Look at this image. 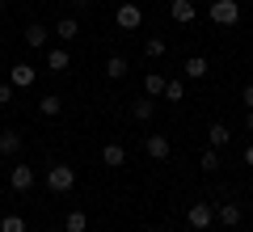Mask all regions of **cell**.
Here are the masks:
<instances>
[{
  "label": "cell",
  "instance_id": "6da1fadb",
  "mask_svg": "<svg viewBox=\"0 0 253 232\" xmlns=\"http://www.w3.org/2000/svg\"><path fill=\"white\" fill-rule=\"evenodd\" d=\"M46 186H51L55 194L72 190L76 186V169H72V165H51V169H46Z\"/></svg>",
  "mask_w": 253,
  "mask_h": 232
},
{
  "label": "cell",
  "instance_id": "7a4b0ae2",
  "mask_svg": "<svg viewBox=\"0 0 253 232\" xmlns=\"http://www.w3.org/2000/svg\"><path fill=\"white\" fill-rule=\"evenodd\" d=\"M211 21L215 26H236L241 21V4L236 0H211Z\"/></svg>",
  "mask_w": 253,
  "mask_h": 232
},
{
  "label": "cell",
  "instance_id": "3957f363",
  "mask_svg": "<svg viewBox=\"0 0 253 232\" xmlns=\"http://www.w3.org/2000/svg\"><path fill=\"white\" fill-rule=\"evenodd\" d=\"M118 26H123V30H139V26H144V9H139L135 0L118 4Z\"/></svg>",
  "mask_w": 253,
  "mask_h": 232
},
{
  "label": "cell",
  "instance_id": "277c9868",
  "mask_svg": "<svg viewBox=\"0 0 253 232\" xmlns=\"http://www.w3.org/2000/svg\"><path fill=\"white\" fill-rule=\"evenodd\" d=\"M186 220H190V228H211V220H215V211H211V203H190Z\"/></svg>",
  "mask_w": 253,
  "mask_h": 232
},
{
  "label": "cell",
  "instance_id": "5b68a950",
  "mask_svg": "<svg viewBox=\"0 0 253 232\" xmlns=\"http://www.w3.org/2000/svg\"><path fill=\"white\" fill-rule=\"evenodd\" d=\"M34 76H38V72L30 68V63H13V68H9V85H13V89H30Z\"/></svg>",
  "mask_w": 253,
  "mask_h": 232
},
{
  "label": "cell",
  "instance_id": "8992f818",
  "mask_svg": "<svg viewBox=\"0 0 253 232\" xmlns=\"http://www.w3.org/2000/svg\"><path fill=\"white\" fill-rule=\"evenodd\" d=\"M9 186L26 194V190L34 186V169H30V165H13V169H9Z\"/></svg>",
  "mask_w": 253,
  "mask_h": 232
},
{
  "label": "cell",
  "instance_id": "52a82bcc",
  "mask_svg": "<svg viewBox=\"0 0 253 232\" xmlns=\"http://www.w3.org/2000/svg\"><path fill=\"white\" fill-rule=\"evenodd\" d=\"M169 17L177 21V26H190V21H194V0H173V4H169Z\"/></svg>",
  "mask_w": 253,
  "mask_h": 232
},
{
  "label": "cell",
  "instance_id": "ba28073f",
  "mask_svg": "<svg viewBox=\"0 0 253 232\" xmlns=\"http://www.w3.org/2000/svg\"><path fill=\"white\" fill-rule=\"evenodd\" d=\"M101 161H106L110 169H123L126 165V148L123 143H106V148H101Z\"/></svg>",
  "mask_w": 253,
  "mask_h": 232
},
{
  "label": "cell",
  "instance_id": "9c48e42d",
  "mask_svg": "<svg viewBox=\"0 0 253 232\" xmlns=\"http://www.w3.org/2000/svg\"><path fill=\"white\" fill-rule=\"evenodd\" d=\"M144 148H148V156H152V161H165V156L173 152L165 135H148V139H144Z\"/></svg>",
  "mask_w": 253,
  "mask_h": 232
},
{
  "label": "cell",
  "instance_id": "30bf717a",
  "mask_svg": "<svg viewBox=\"0 0 253 232\" xmlns=\"http://www.w3.org/2000/svg\"><path fill=\"white\" fill-rule=\"evenodd\" d=\"M207 68H211V63L203 59V55H190V59H186V76H190V81H203V76H207Z\"/></svg>",
  "mask_w": 253,
  "mask_h": 232
},
{
  "label": "cell",
  "instance_id": "8fae6325",
  "mask_svg": "<svg viewBox=\"0 0 253 232\" xmlns=\"http://www.w3.org/2000/svg\"><path fill=\"white\" fill-rule=\"evenodd\" d=\"M215 215H219V224H228V228H232V224H241V215H245V211H241V203H224Z\"/></svg>",
  "mask_w": 253,
  "mask_h": 232
},
{
  "label": "cell",
  "instance_id": "7c38bea8",
  "mask_svg": "<svg viewBox=\"0 0 253 232\" xmlns=\"http://www.w3.org/2000/svg\"><path fill=\"white\" fill-rule=\"evenodd\" d=\"M106 76H110V81H123V76H126V59H123V55H110V59H106Z\"/></svg>",
  "mask_w": 253,
  "mask_h": 232
},
{
  "label": "cell",
  "instance_id": "4fadbf2b",
  "mask_svg": "<svg viewBox=\"0 0 253 232\" xmlns=\"http://www.w3.org/2000/svg\"><path fill=\"white\" fill-rule=\"evenodd\" d=\"M144 93H148V97H161V93H165V76H161V72H148V76H144Z\"/></svg>",
  "mask_w": 253,
  "mask_h": 232
},
{
  "label": "cell",
  "instance_id": "5bb4252c",
  "mask_svg": "<svg viewBox=\"0 0 253 232\" xmlns=\"http://www.w3.org/2000/svg\"><path fill=\"white\" fill-rule=\"evenodd\" d=\"M89 228V215L84 211H68V220H63V232H84Z\"/></svg>",
  "mask_w": 253,
  "mask_h": 232
},
{
  "label": "cell",
  "instance_id": "9a60e30c",
  "mask_svg": "<svg viewBox=\"0 0 253 232\" xmlns=\"http://www.w3.org/2000/svg\"><path fill=\"white\" fill-rule=\"evenodd\" d=\"M17 148H21V135L17 131H0V152H4V156H13Z\"/></svg>",
  "mask_w": 253,
  "mask_h": 232
},
{
  "label": "cell",
  "instance_id": "2e32d148",
  "mask_svg": "<svg viewBox=\"0 0 253 232\" xmlns=\"http://www.w3.org/2000/svg\"><path fill=\"white\" fill-rule=\"evenodd\" d=\"M207 135H211V148H224V143L232 139V131H228L224 123H211V131H207Z\"/></svg>",
  "mask_w": 253,
  "mask_h": 232
},
{
  "label": "cell",
  "instance_id": "e0dca14e",
  "mask_svg": "<svg viewBox=\"0 0 253 232\" xmlns=\"http://www.w3.org/2000/svg\"><path fill=\"white\" fill-rule=\"evenodd\" d=\"M68 63H72L68 51H51V55H46V72H68Z\"/></svg>",
  "mask_w": 253,
  "mask_h": 232
},
{
  "label": "cell",
  "instance_id": "ac0fdd59",
  "mask_svg": "<svg viewBox=\"0 0 253 232\" xmlns=\"http://www.w3.org/2000/svg\"><path fill=\"white\" fill-rule=\"evenodd\" d=\"M42 43H46V30L38 26V21H34V26H26V46H34V51H38Z\"/></svg>",
  "mask_w": 253,
  "mask_h": 232
},
{
  "label": "cell",
  "instance_id": "d6986e66",
  "mask_svg": "<svg viewBox=\"0 0 253 232\" xmlns=\"http://www.w3.org/2000/svg\"><path fill=\"white\" fill-rule=\"evenodd\" d=\"M161 97L181 101V97H186V81H165V93H161Z\"/></svg>",
  "mask_w": 253,
  "mask_h": 232
},
{
  "label": "cell",
  "instance_id": "ffe728a7",
  "mask_svg": "<svg viewBox=\"0 0 253 232\" xmlns=\"http://www.w3.org/2000/svg\"><path fill=\"white\" fill-rule=\"evenodd\" d=\"M131 114H135V118H139V123H148V118H152V114H156V106H152V101H148V97H139V101H135V106H131Z\"/></svg>",
  "mask_w": 253,
  "mask_h": 232
},
{
  "label": "cell",
  "instance_id": "44dd1931",
  "mask_svg": "<svg viewBox=\"0 0 253 232\" xmlns=\"http://www.w3.org/2000/svg\"><path fill=\"white\" fill-rule=\"evenodd\" d=\"M55 34H59V38H68V43H72V38H76V34H81V26H76V21H72V17H63V21H59V26H55Z\"/></svg>",
  "mask_w": 253,
  "mask_h": 232
},
{
  "label": "cell",
  "instance_id": "7402d4cb",
  "mask_svg": "<svg viewBox=\"0 0 253 232\" xmlns=\"http://www.w3.org/2000/svg\"><path fill=\"white\" fill-rule=\"evenodd\" d=\"M38 110H42L46 118H55V114H59V110H63V101H59V97H55V93H51V97H42V101H38Z\"/></svg>",
  "mask_w": 253,
  "mask_h": 232
},
{
  "label": "cell",
  "instance_id": "603a6c76",
  "mask_svg": "<svg viewBox=\"0 0 253 232\" xmlns=\"http://www.w3.org/2000/svg\"><path fill=\"white\" fill-rule=\"evenodd\" d=\"M0 232H26V220L21 215H4L0 220Z\"/></svg>",
  "mask_w": 253,
  "mask_h": 232
},
{
  "label": "cell",
  "instance_id": "cb8c5ba5",
  "mask_svg": "<svg viewBox=\"0 0 253 232\" xmlns=\"http://www.w3.org/2000/svg\"><path fill=\"white\" fill-rule=\"evenodd\" d=\"M203 169H207V173L219 169V148H207V152H203Z\"/></svg>",
  "mask_w": 253,
  "mask_h": 232
},
{
  "label": "cell",
  "instance_id": "d4e9b609",
  "mask_svg": "<svg viewBox=\"0 0 253 232\" xmlns=\"http://www.w3.org/2000/svg\"><path fill=\"white\" fill-rule=\"evenodd\" d=\"M144 55H148V59H161V55H165V43H161V38H148V43H144Z\"/></svg>",
  "mask_w": 253,
  "mask_h": 232
},
{
  "label": "cell",
  "instance_id": "484cf974",
  "mask_svg": "<svg viewBox=\"0 0 253 232\" xmlns=\"http://www.w3.org/2000/svg\"><path fill=\"white\" fill-rule=\"evenodd\" d=\"M13 101V85H0V106H9Z\"/></svg>",
  "mask_w": 253,
  "mask_h": 232
},
{
  "label": "cell",
  "instance_id": "4316f807",
  "mask_svg": "<svg viewBox=\"0 0 253 232\" xmlns=\"http://www.w3.org/2000/svg\"><path fill=\"white\" fill-rule=\"evenodd\" d=\"M245 110H253V85H245Z\"/></svg>",
  "mask_w": 253,
  "mask_h": 232
},
{
  "label": "cell",
  "instance_id": "83f0119b",
  "mask_svg": "<svg viewBox=\"0 0 253 232\" xmlns=\"http://www.w3.org/2000/svg\"><path fill=\"white\" fill-rule=\"evenodd\" d=\"M245 165H249V169H253V148H245Z\"/></svg>",
  "mask_w": 253,
  "mask_h": 232
},
{
  "label": "cell",
  "instance_id": "f1b7e54d",
  "mask_svg": "<svg viewBox=\"0 0 253 232\" xmlns=\"http://www.w3.org/2000/svg\"><path fill=\"white\" fill-rule=\"evenodd\" d=\"M245 127H249V131H253V110H249V114H245Z\"/></svg>",
  "mask_w": 253,
  "mask_h": 232
},
{
  "label": "cell",
  "instance_id": "f546056e",
  "mask_svg": "<svg viewBox=\"0 0 253 232\" xmlns=\"http://www.w3.org/2000/svg\"><path fill=\"white\" fill-rule=\"evenodd\" d=\"M72 4H89V0H72Z\"/></svg>",
  "mask_w": 253,
  "mask_h": 232
},
{
  "label": "cell",
  "instance_id": "4dcf8cb0",
  "mask_svg": "<svg viewBox=\"0 0 253 232\" xmlns=\"http://www.w3.org/2000/svg\"><path fill=\"white\" fill-rule=\"evenodd\" d=\"M0 9H4V0H0Z\"/></svg>",
  "mask_w": 253,
  "mask_h": 232
}]
</instances>
